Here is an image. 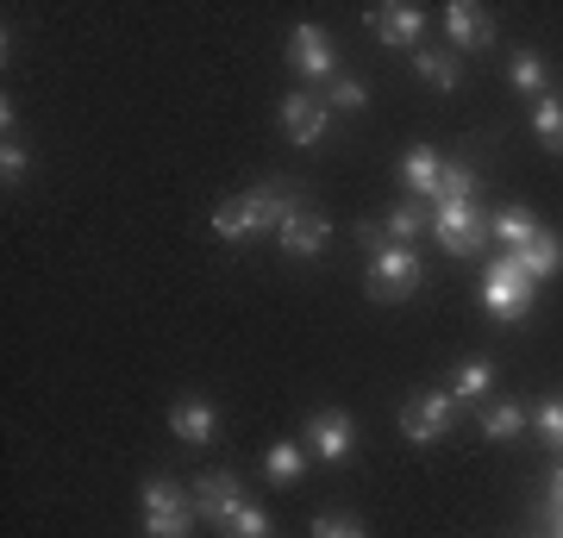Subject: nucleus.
<instances>
[{
    "mask_svg": "<svg viewBox=\"0 0 563 538\" xmlns=\"http://www.w3.org/2000/svg\"><path fill=\"white\" fill-rule=\"evenodd\" d=\"M420 251L413 244H376L369 251V295L383 300V307H395V300H407L413 288H420Z\"/></svg>",
    "mask_w": 563,
    "mask_h": 538,
    "instance_id": "1",
    "label": "nucleus"
},
{
    "mask_svg": "<svg viewBox=\"0 0 563 538\" xmlns=\"http://www.w3.org/2000/svg\"><path fill=\"white\" fill-rule=\"evenodd\" d=\"M195 501L181 495L176 482H144V538H188L195 532Z\"/></svg>",
    "mask_w": 563,
    "mask_h": 538,
    "instance_id": "2",
    "label": "nucleus"
},
{
    "mask_svg": "<svg viewBox=\"0 0 563 538\" xmlns=\"http://www.w3.org/2000/svg\"><path fill=\"white\" fill-rule=\"evenodd\" d=\"M483 307L495 319H526V307H532V282L520 276V263L501 257V263H488V276H483Z\"/></svg>",
    "mask_w": 563,
    "mask_h": 538,
    "instance_id": "3",
    "label": "nucleus"
},
{
    "mask_svg": "<svg viewBox=\"0 0 563 538\" xmlns=\"http://www.w3.org/2000/svg\"><path fill=\"white\" fill-rule=\"evenodd\" d=\"M432 232H439V244L451 251V257H476V251H483V239H488V226L476 220V207H470V200H439Z\"/></svg>",
    "mask_w": 563,
    "mask_h": 538,
    "instance_id": "4",
    "label": "nucleus"
},
{
    "mask_svg": "<svg viewBox=\"0 0 563 538\" xmlns=\"http://www.w3.org/2000/svg\"><path fill=\"white\" fill-rule=\"evenodd\" d=\"M451 419H457V395H420L401 407V432L413 444H439L451 439Z\"/></svg>",
    "mask_w": 563,
    "mask_h": 538,
    "instance_id": "5",
    "label": "nucleus"
},
{
    "mask_svg": "<svg viewBox=\"0 0 563 538\" xmlns=\"http://www.w3.org/2000/svg\"><path fill=\"white\" fill-rule=\"evenodd\" d=\"M257 232H276V226H269V213H263L257 188H251V195H232V200H220V207H213V239L239 244V239H257Z\"/></svg>",
    "mask_w": 563,
    "mask_h": 538,
    "instance_id": "6",
    "label": "nucleus"
},
{
    "mask_svg": "<svg viewBox=\"0 0 563 538\" xmlns=\"http://www.w3.org/2000/svg\"><path fill=\"white\" fill-rule=\"evenodd\" d=\"M288 69L301 81H332L339 76V63H332V39H325L320 25H301L295 39H288Z\"/></svg>",
    "mask_w": 563,
    "mask_h": 538,
    "instance_id": "7",
    "label": "nucleus"
},
{
    "mask_svg": "<svg viewBox=\"0 0 563 538\" xmlns=\"http://www.w3.org/2000/svg\"><path fill=\"white\" fill-rule=\"evenodd\" d=\"M244 507V488L232 470H207V476H195V514L213 519V526H225V519Z\"/></svg>",
    "mask_w": 563,
    "mask_h": 538,
    "instance_id": "8",
    "label": "nucleus"
},
{
    "mask_svg": "<svg viewBox=\"0 0 563 538\" xmlns=\"http://www.w3.org/2000/svg\"><path fill=\"white\" fill-rule=\"evenodd\" d=\"M276 239H282V251H288V257H320L325 239H332V220H325V213H313V207H295V213L282 220Z\"/></svg>",
    "mask_w": 563,
    "mask_h": 538,
    "instance_id": "9",
    "label": "nucleus"
},
{
    "mask_svg": "<svg viewBox=\"0 0 563 538\" xmlns=\"http://www.w3.org/2000/svg\"><path fill=\"white\" fill-rule=\"evenodd\" d=\"M444 32H451L457 51H488V44H495V20H488L476 0H451V7H444Z\"/></svg>",
    "mask_w": 563,
    "mask_h": 538,
    "instance_id": "10",
    "label": "nucleus"
},
{
    "mask_svg": "<svg viewBox=\"0 0 563 538\" xmlns=\"http://www.w3.org/2000/svg\"><path fill=\"white\" fill-rule=\"evenodd\" d=\"M307 439H313V458L344 463V458H351V444H357V426H351V414H339V407H325V414H313V426H307Z\"/></svg>",
    "mask_w": 563,
    "mask_h": 538,
    "instance_id": "11",
    "label": "nucleus"
},
{
    "mask_svg": "<svg viewBox=\"0 0 563 538\" xmlns=\"http://www.w3.org/2000/svg\"><path fill=\"white\" fill-rule=\"evenodd\" d=\"M282 132H288V139L295 144H320L325 139V100L320 95H288L282 100Z\"/></svg>",
    "mask_w": 563,
    "mask_h": 538,
    "instance_id": "12",
    "label": "nucleus"
},
{
    "mask_svg": "<svg viewBox=\"0 0 563 538\" xmlns=\"http://www.w3.org/2000/svg\"><path fill=\"white\" fill-rule=\"evenodd\" d=\"M369 25H376L383 44H413L426 32V7H413V0H383V7L369 13Z\"/></svg>",
    "mask_w": 563,
    "mask_h": 538,
    "instance_id": "13",
    "label": "nucleus"
},
{
    "mask_svg": "<svg viewBox=\"0 0 563 538\" xmlns=\"http://www.w3.org/2000/svg\"><path fill=\"white\" fill-rule=\"evenodd\" d=\"M514 263H520V276H526V282L558 276V270H563V239L539 226V239H532V244H520V251H514Z\"/></svg>",
    "mask_w": 563,
    "mask_h": 538,
    "instance_id": "14",
    "label": "nucleus"
},
{
    "mask_svg": "<svg viewBox=\"0 0 563 538\" xmlns=\"http://www.w3.org/2000/svg\"><path fill=\"white\" fill-rule=\"evenodd\" d=\"M169 426H176L181 444H207L220 432V414H213L207 400H176V407H169Z\"/></svg>",
    "mask_w": 563,
    "mask_h": 538,
    "instance_id": "15",
    "label": "nucleus"
},
{
    "mask_svg": "<svg viewBox=\"0 0 563 538\" xmlns=\"http://www.w3.org/2000/svg\"><path fill=\"white\" fill-rule=\"evenodd\" d=\"M263 476L276 482V488H295V482L307 476V451L295 439H282V444H269L263 451Z\"/></svg>",
    "mask_w": 563,
    "mask_h": 538,
    "instance_id": "16",
    "label": "nucleus"
},
{
    "mask_svg": "<svg viewBox=\"0 0 563 538\" xmlns=\"http://www.w3.org/2000/svg\"><path fill=\"white\" fill-rule=\"evenodd\" d=\"M507 81H514V95H526L532 107H539V100L551 95V81H544V57H539V51H514V63H507Z\"/></svg>",
    "mask_w": 563,
    "mask_h": 538,
    "instance_id": "17",
    "label": "nucleus"
},
{
    "mask_svg": "<svg viewBox=\"0 0 563 538\" xmlns=\"http://www.w3.org/2000/svg\"><path fill=\"white\" fill-rule=\"evenodd\" d=\"M532 132H539V144L551 157H563V88H551V95L532 107Z\"/></svg>",
    "mask_w": 563,
    "mask_h": 538,
    "instance_id": "18",
    "label": "nucleus"
},
{
    "mask_svg": "<svg viewBox=\"0 0 563 538\" xmlns=\"http://www.w3.org/2000/svg\"><path fill=\"white\" fill-rule=\"evenodd\" d=\"M488 232H495V239L507 244V257H514L520 244H532V239H539V220H532L526 207H507V213H495V226H488Z\"/></svg>",
    "mask_w": 563,
    "mask_h": 538,
    "instance_id": "19",
    "label": "nucleus"
},
{
    "mask_svg": "<svg viewBox=\"0 0 563 538\" xmlns=\"http://www.w3.org/2000/svg\"><path fill=\"white\" fill-rule=\"evenodd\" d=\"M401 176H407V188H413V195H432V200H439L444 163L432 157V151H407V157H401Z\"/></svg>",
    "mask_w": 563,
    "mask_h": 538,
    "instance_id": "20",
    "label": "nucleus"
},
{
    "mask_svg": "<svg viewBox=\"0 0 563 538\" xmlns=\"http://www.w3.org/2000/svg\"><path fill=\"white\" fill-rule=\"evenodd\" d=\"M413 76H426L439 95H451V88H457V63L444 57V51H426V44H413Z\"/></svg>",
    "mask_w": 563,
    "mask_h": 538,
    "instance_id": "21",
    "label": "nucleus"
},
{
    "mask_svg": "<svg viewBox=\"0 0 563 538\" xmlns=\"http://www.w3.org/2000/svg\"><path fill=\"white\" fill-rule=\"evenodd\" d=\"M488 388H495V363H488V358H470L457 370V382H451V395H457V400H483Z\"/></svg>",
    "mask_w": 563,
    "mask_h": 538,
    "instance_id": "22",
    "label": "nucleus"
},
{
    "mask_svg": "<svg viewBox=\"0 0 563 538\" xmlns=\"http://www.w3.org/2000/svg\"><path fill=\"white\" fill-rule=\"evenodd\" d=\"M520 426H526V407H514V400H495V407L483 414L488 439H520Z\"/></svg>",
    "mask_w": 563,
    "mask_h": 538,
    "instance_id": "23",
    "label": "nucleus"
},
{
    "mask_svg": "<svg viewBox=\"0 0 563 538\" xmlns=\"http://www.w3.org/2000/svg\"><path fill=\"white\" fill-rule=\"evenodd\" d=\"M325 107H339V113H363V100H369V88L363 81H351V76H332L325 81Z\"/></svg>",
    "mask_w": 563,
    "mask_h": 538,
    "instance_id": "24",
    "label": "nucleus"
},
{
    "mask_svg": "<svg viewBox=\"0 0 563 538\" xmlns=\"http://www.w3.org/2000/svg\"><path fill=\"white\" fill-rule=\"evenodd\" d=\"M532 426H539V439L551 444V451H563V395L539 400V407H532Z\"/></svg>",
    "mask_w": 563,
    "mask_h": 538,
    "instance_id": "25",
    "label": "nucleus"
},
{
    "mask_svg": "<svg viewBox=\"0 0 563 538\" xmlns=\"http://www.w3.org/2000/svg\"><path fill=\"white\" fill-rule=\"evenodd\" d=\"M225 538H276V526H269L263 507H239V514L225 519Z\"/></svg>",
    "mask_w": 563,
    "mask_h": 538,
    "instance_id": "26",
    "label": "nucleus"
},
{
    "mask_svg": "<svg viewBox=\"0 0 563 538\" xmlns=\"http://www.w3.org/2000/svg\"><path fill=\"white\" fill-rule=\"evenodd\" d=\"M470 195H476V169H470V163H444L439 200H470Z\"/></svg>",
    "mask_w": 563,
    "mask_h": 538,
    "instance_id": "27",
    "label": "nucleus"
},
{
    "mask_svg": "<svg viewBox=\"0 0 563 538\" xmlns=\"http://www.w3.org/2000/svg\"><path fill=\"white\" fill-rule=\"evenodd\" d=\"M420 207H413V200H407V207H395V213H388L383 220V232H388V244H407V239H420Z\"/></svg>",
    "mask_w": 563,
    "mask_h": 538,
    "instance_id": "28",
    "label": "nucleus"
},
{
    "mask_svg": "<svg viewBox=\"0 0 563 538\" xmlns=\"http://www.w3.org/2000/svg\"><path fill=\"white\" fill-rule=\"evenodd\" d=\"M313 538H369V532H363L357 519H344V514H320L313 519Z\"/></svg>",
    "mask_w": 563,
    "mask_h": 538,
    "instance_id": "29",
    "label": "nucleus"
},
{
    "mask_svg": "<svg viewBox=\"0 0 563 538\" xmlns=\"http://www.w3.org/2000/svg\"><path fill=\"white\" fill-rule=\"evenodd\" d=\"M0 176H7V188H20V176H25V144L20 139L0 144Z\"/></svg>",
    "mask_w": 563,
    "mask_h": 538,
    "instance_id": "30",
    "label": "nucleus"
},
{
    "mask_svg": "<svg viewBox=\"0 0 563 538\" xmlns=\"http://www.w3.org/2000/svg\"><path fill=\"white\" fill-rule=\"evenodd\" d=\"M551 507H558V514H563V470H558V476H551Z\"/></svg>",
    "mask_w": 563,
    "mask_h": 538,
    "instance_id": "31",
    "label": "nucleus"
},
{
    "mask_svg": "<svg viewBox=\"0 0 563 538\" xmlns=\"http://www.w3.org/2000/svg\"><path fill=\"white\" fill-rule=\"evenodd\" d=\"M558 538H563V514H558Z\"/></svg>",
    "mask_w": 563,
    "mask_h": 538,
    "instance_id": "32",
    "label": "nucleus"
}]
</instances>
